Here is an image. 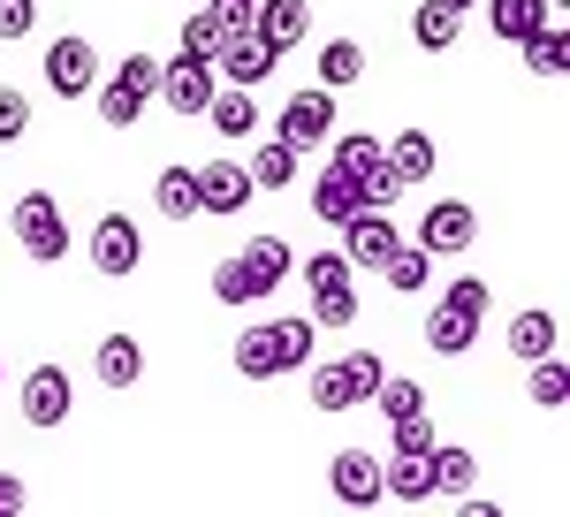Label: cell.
<instances>
[{"label": "cell", "instance_id": "cell-4", "mask_svg": "<svg viewBox=\"0 0 570 517\" xmlns=\"http://www.w3.org/2000/svg\"><path fill=\"white\" fill-rule=\"evenodd\" d=\"M8 228H16V244L39 258V266L69 258V221H61V206H53L46 191H23V198H16V214H8Z\"/></svg>", "mask_w": 570, "mask_h": 517}, {"label": "cell", "instance_id": "cell-41", "mask_svg": "<svg viewBox=\"0 0 570 517\" xmlns=\"http://www.w3.org/2000/svg\"><path fill=\"white\" fill-rule=\"evenodd\" d=\"M23 129H31V99H23L16 85H0V145H16Z\"/></svg>", "mask_w": 570, "mask_h": 517}, {"label": "cell", "instance_id": "cell-43", "mask_svg": "<svg viewBox=\"0 0 570 517\" xmlns=\"http://www.w3.org/2000/svg\"><path fill=\"white\" fill-rule=\"evenodd\" d=\"M23 503H31V495H23V479H16V472H0V517H16Z\"/></svg>", "mask_w": 570, "mask_h": 517}, {"label": "cell", "instance_id": "cell-39", "mask_svg": "<svg viewBox=\"0 0 570 517\" xmlns=\"http://www.w3.org/2000/svg\"><path fill=\"white\" fill-rule=\"evenodd\" d=\"M351 320H357V282H351V290L312 297V328H351Z\"/></svg>", "mask_w": 570, "mask_h": 517}, {"label": "cell", "instance_id": "cell-36", "mask_svg": "<svg viewBox=\"0 0 570 517\" xmlns=\"http://www.w3.org/2000/svg\"><path fill=\"white\" fill-rule=\"evenodd\" d=\"M145 107H153V99H137L130 85H99V123H107V129H137Z\"/></svg>", "mask_w": 570, "mask_h": 517}, {"label": "cell", "instance_id": "cell-22", "mask_svg": "<svg viewBox=\"0 0 570 517\" xmlns=\"http://www.w3.org/2000/svg\"><path fill=\"white\" fill-rule=\"evenodd\" d=\"M464 31V8H441V0H419V16H411V39L426 46V53H449Z\"/></svg>", "mask_w": 570, "mask_h": 517}, {"label": "cell", "instance_id": "cell-40", "mask_svg": "<svg viewBox=\"0 0 570 517\" xmlns=\"http://www.w3.org/2000/svg\"><path fill=\"white\" fill-rule=\"evenodd\" d=\"M115 85H130L137 99H153V91H160V61H153V53H122V69H115Z\"/></svg>", "mask_w": 570, "mask_h": 517}, {"label": "cell", "instance_id": "cell-9", "mask_svg": "<svg viewBox=\"0 0 570 517\" xmlns=\"http://www.w3.org/2000/svg\"><path fill=\"white\" fill-rule=\"evenodd\" d=\"M327 495H335L343 510H373V503H389V487H381V457L343 449V457L327 465Z\"/></svg>", "mask_w": 570, "mask_h": 517}, {"label": "cell", "instance_id": "cell-18", "mask_svg": "<svg viewBox=\"0 0 570 517\" xmlns=\"http://www.w3.org/2000/svg\"><path fill=\"white\" fill-rule=\"evenodd\" d=\"M518 53H525L532 77H563V69H570V31L548 16V23H532L525 39H518Z\"/></svg>", "mask_w": 570, "mask_h": 517}, {"label": "cell", "instance_id": "cell-37", "mask_svg": "<svg viewBox=\"0 0 570 517\" xmlns=\"http://www.w3.org/2000/svg\"><path fill=\"white\" fill-rule=\"evenodd\" d=\"M373 403H381V419H411V411H426V388H419V381H389V373H381Z\"/></svg>", "mask_w": 570, "mask_h": 517}, {"label": "cell", "instance_id": "cell-45", "mask_svg": "<svg viewBox=\"0 0 570 517\" xmlns=\"http://www.w3.org/2000/svg\"><path fill=\"white\" fill-rule=\"evenodd\" d=\"M548 8H563V0H548Z\"/></svg>", "mask_w": 570, "mask_h": 517}, {"label": "cell", "instance_id": "cell-10", "mask_svg": "<svg viewBox=\"0 0 570 517\" xmlns=\"http://www.w3.org/2000/svg\"><path fill=\"white\" fill-rule=\"evenodd\" d=\"M220 91L214 61H190V53H176V61H160V91L153 99H168L176 115H206V99Z\"/></svg>", "mask_w": 570, "mask_h": 517}, {"label": "cell", "instance_id": "cell-29", "mask_svg": "<svg viewBox=\"0 0 570 517\" xmlns=\"http://www.w3.org/2000/svg\"><path fill=\"white\" fill-rule=\"evenodd\" d=\"M357 77H365V46H357V39H335V46H320V85H327V91L357 85Z\"/></svg>", "mask_w": 570, "mask_h": 517}, {"label": "cell", "instance_id": "cell-25", "mask_svg": "<svg viewBox=\"0 0 570 517\" xmlns=\"http://www.w3.org/2000/svg\"><path fill=\"white\" fill-rule=\"evenodd\" d=\"M153 206H160L168 221H198V168H160Z\"/></svg>", "mask_w": 570, "mask_h": 517}, {"label": "cell", "instance_id": "cell-27", "mask_svg": "<svg viewBox=\"0 0 570 517\" xmlns=\"http://www.w3.org/2000/svg\"><path fill=\"white\" fill-rule=\"evenodd\" d=\"M381 487H389L395 503L419 510V503H434V465H426V457H395L389 472H381Z\"/></svg>", "mask_w": 570, "mask_h": 517}, {"label": "cell", "instance_id": "cell-14", "mask_svg": "<svg viewBox=\"0 0 570 517\" xmlns=\"http://www.w3.org/2000/svg\"><path fill=\"white\" fill-rule=\"evenodd\" d=\"M252 168H236V160H214V168H198V214H244L252 206Z\"/></svg>", "mask_w": 570, "mask_h": 517}, {"label": "cell", "instance_id": "cell-6", "mask_svg": "<svg viewBox=\"0 0 570 517\" xmlns=\"http://www.w3.org/2000/svg\"><path fill=\"white\" fill-rule=\"evenodd\" d=\"M274 61H282V53H274L252 23H244V31H220V46H214V77L220 85H266Z\"/></svg>", "mask_w": 570, "mask_h": 517}, {"label": "cell", "instance_id": "cell-21", "mask_svg": "<svg viewBox=\"0 0 570 517\" xmlns=\"http://www.w3.org/2000/svg\"><path fill=\"white\" fill-rule=\"evenodd\" d=\"M381 153H389V168L403 175V191H419V183L434 175V137H426V129H403L395 145H381Z\"/></svg>", "mask_w": 570, "mask_h": 517}, {"label": "cell", "instance_id": "cell-46", "mask_svg": "<svg viewBox=\"0 0 570 517\" xmlns=\"http://www.w3.org/2000/svg\"><path fill=\"white\" fill-rule=\"evenodd\" d=\"M0 373H8V365H0Z\"/></svg>", "mask_w": 570, "mask_h": 517}, {"label": "cell", "instance_id": "cell-13", "mask_svg": "<svg viewBox=\"0 0 570 517\" xmlns=\"http://www.w3.org/2000/svg\"><path fill=\"white\" fill-rule=\"evenodd\" d=\"M69 411H77V388H69V373H61V365H39V373L23 381V419H31L39 433H53Z\"/></svg>", "mask_w": 570, "mask_h": 517}, {"label": "cell", "instance_id": "cell-20", "mask_svg": "<svg viewBox=\"0 0 570 517\" xmlns=\"http://www.w3.org/2000/svg\"><path fill=\"white\" fill-rule=\"evenodd\" d=\"M556 335H563V320L532 304V312L510 320V358H525V365H532V358H556Z\"/></svg>", "mask_w": 570, "mask_h": 517}, {"label": "cell", "instance_id": "cell-16", "mask_svg": "<svg viewBox=\"0 0 570 517\" xmlns=\"http://www.w3.org/2000/svg\"><path fill=\"white\" fill-rule=\"evenodd\" d=\"M381 282H389L395 297H426V290H434V252H426V244H395V252L381 258Z\"/></svg>", "mask_w": 570, "mask_h": 517}, {"label": "cell", "instance_id": "cell-34", "mask_svg": "<svg viewBox=\"0 0 570 517\" xmlns=\"http://www.w3.org/2000/svg\"><path fill=\"white\" fill-rule=\"evenodd\" d=\"M525 396L540 403V411H563V403H570L563 365H556V358H532V381H525Z\"/></svg>", "mask_w": 570, "mask_h": 517}, {"label": "cell", "instance_id": "cell-15", "mask_svg": "<svg viewBox=\"0 0 570 517\" xmlns=\"http://www.w3.org/2000/svg\"><path fill=\"white\" fill-rule=\"evenodd\" d=\"M252 31H259L274 53H289V46L312 31V0H252Z\"/></svg>", "mask_w": 570, "mask_h": 517}, {"label": "cell", "instance_id": "cell-7", "mask_svg": "<svg viewBox=\"0 0 570 517\" xmlns=\"http://www.w3.org/2000/svg\"><path fill=\"white\" fill-rule=\"evenodd\" d=\"M327 129H335V91L312 85V91H289V107H282L274 137H282V145H297V153H312V145H320Z\"/></svg>", "mask_w": 570, "mask_h": 517}, {"label": "cell", "instance_id": "cell-33", "mask_svg": "<svg viewBox=\"0 0 570 517\" xmlns=\"http://www.w3.org/2000/svg\"><path fill=\"white\" fill-rule=\"evenodd\" d=\"M220 31H228V23H220L214 8H190V23H183V46H176V53H190V61H214Z\"/></svg>", "mask_w": 570, "mask_h": 517}, {"label": "cell", "instance_id": "cell-3", "mask_svg": "<svg viewBox=\"0 0 570 517\" xmlns=\"http://www.w3.org/2000/svg\"><path fill=\"white\" fill-rule=\"evenodd\" d=\"M381 350H343V358H327L320 373H312V411H357V403H373V388H381Z\"/></svg>", "mask_w": 570, "mask_h": 517}, {"label": "cell", "instance_id": "cell-35", "mask_svg": "<svg viewBox=\"0 0 570 517\" xmlns=\"http://www.w3.org/2000/svg\"><path fill=\"white\" fill-rule=\"evenodd\" d=\"M312 320H274V350H282V373H297V365H312Z\"/></svg>", "mask_w": 570, "mask_h": 517}, {"label": "cell", "instance_id": "cell-24", "mask_svg": "<svg viewBox=\"0 0 570 517\" xmlns=\"http://www.w3.org/2000/svg\"><path fill=\"white\" fill-rule=\"evenodd\" d=\"M426 465H434V495H472L480 487V457L472 449H426Z\"/></svg>", "mask_w": 570, "mask_h": 517}, {"label": "cell", "instance_id": "cell-2", "mask_svg": "<svg viewBox=\"0 0 570 517\" xmlns=\"http://www.w3.org/2000/svg\"><path fill=\"white\" fill-rule=\"evenodd\" d=\"M487 282L480 274H464V282H449L441 290V304L426 312V350H441V358H464V350L480 343V320H487Z\"/></svg>", "mask_w": 570, "mask_h": 517}, {"label": "cell", "instance_id": "cell-8", "mask_svg": "<svg viewBox=\"0 0 570 517\" xmlns=\"http://www.w3.org/2000/svg\"><path fill=\"white\" fill-rule=\"evenodd\" d=\"M39 69H46V91H53V99H85V91L99 85V53H91V39H53Z\"/></svg>", "mask_w": 570, "mask_h": 517}, {"label": "cell", "instance_id": "cell-28", "mask_svg": "<svg viewBox=\"0 0 570 517\" xmlns=\"http://www.w3.org/2000/svg\"><path fill=\"white\" fill-rule=\"evenodd\" d=\"M236 373H244V381H274V373H282L274 328H244V335H236Z\"/></svg>", "mask_w": 570, "mask_h": 517}, {"label": "cell", "instance_id": "cell-30", "mask_svg": "<svg viewBox=\"0 0 570 517\" xmlns=\"http://www.w3.org/2000/svg\"><path fill=\"white\" fill-rule=\"evenodd\" d=\"M297 160H305V153L274 137V145H259V160H252V183H259V191H289V183H297Z\"/></svg>", "mask_w": 570, "mask_h": 517}, {"label": "cell", "instance_id": "cell-5", "mask_svg": "<svg viewBox=\"0 0 570 517\" xmlns=\"http://www.w3.org/2000/svg\"><path fill=\"white\" fill-rule=\"evenodd\" d=\"M403 244V228L389 221V206H357L351 221H343V258H351L357 274H381V258Z\"/></svg>", "mask_w": 570, "mask_h": 517}, {"label": "cell", "instance_id": "cell-44", "mask_svg": "<svg viewBox=\"0 0 570 517\" xmlns=\"http://www.w3.org/2000/svg\"><path fill=\"white\" fill-rule=\"evenodd\" d=\"M441 8H480V0H441Z\"/></svg>", "mask_w": 570, "mask_h": 517}, {"label": "cell", "instance_id": "cell-1", "mask_svg": "<svg viewBox=\"0 0 570 517\" xmlns=\"http://www.w3.org/2000/svg\"><path fill=\"white\" fill-rule=\"evenodd\" d=\"M289 282V244L282 236H252L236 258H220L214 266V297L236 312V304H259V297H274Z\"/></svg>", "mask_w": 570, "mask_h": 517}, {"label": "cell", "instance_id": "cell-32", "mask_svg": "<svg viewBox=\"0 0 570 517\" xmlns=\"http://www.w3.org/2000/svg\"><path fill=\"white\" fill-rule=\"evenodd\" d=\"M373 160H381V137H373V129H343V137H335V160H327V168L365 175Z\"/></svg>", "mask_w": 570, "mask_h": 517}, {"label": "cell", "instance_id": "cell-23", "mask_svg": "<svg viewBox=\"0 0 570 517\" xmlns=\"http://www.w3.org/2000/svg\"><path fill=\"white\" fill-rule=\"evenodd\" d=\"M548 16H556V8H548V0H487V31H494V39H525L532 23H548Z\"/></svg>", "mask_w": 570, "mask_h": 517}, {"label": "cell", "instance_id": "cell-26", "mask_svg": "<svg viewBox=\"0 0 570 517\" xmlns=\"http://www.w3.org/2000/svg\"><path fill=\"white\" fill-rule=\"evenodd\" d=\"M312 214L327 221V228H343V221L357 214V183H351L343 168H327L320 183H312Z\"/></svg>", "mask_w": 570, "mask_h": 517}, {"label": "cell", "instance_id": "cell-42", "mask_svg": "<svg viewBox=\"0 0 570 517\" xmlns=\"http://www.w3.org/2000/svg\"><path fill=\"white\" fill-rule=\"evenodd\" d=\"M39 23V0H0V39H31Z\"/></svg>", "mask_w": 570, "mask_h": 517}, {"label": "cell", "instance_id": "cell-17", "mask_svg": "<svg viewBox=\"0 0 570 517\" xmlns=\"http://www.w3.org/2000/svg\"><path fill=\"white\" fill-rule=\"evenodd\" d=\"M206 123H214V137H252V129H259V99H252V85H220L214 99H206Z\"/></svg>", "mask_w": 570, "mask_h": 517}, {"label": "cell", "instance_id": "cell-12", "mask_svg": "<svg viewBox=\"0 0 570 517\" xmlns=\"http://www.w3.org/2000/svg\"><path fill=\"white\" fill-rule=\"evenodd\" d=\"M419 244L426 252H472L480 244V214L464 206V198H441V206H426V221H419Z\"/></svg>", "mask_w": 570, "mask_h": 517}, {"label": "cell", "instance_id": "cell-31", "mask_svg": "<svg viewBox=\"0 0 570 517\" xmlns=\"http://www.w3.org/2000/svg\"><path fill=\"white\" fill-rule=\"evenodd\" d=\"M351 282H357V266H351L343 252H312V258H305V290H312V297H327V290H351Z\"/></svg>", "mask_w": 570, "mask_h": 517}, {"label": "cell", "instance_id": "cell-19", "mask_svg": "<svg viewBox=\"0 0 570 517\" xmlns=\"http://www.w3.org/2000/svg\"><path fill=\"white\" fill-rule=\"evenodd\" d=\"M91 373H99L107 388H137L145 381V343H137V335H107L99 358H91Z\"/></svg>", "mask_w": 570, "mask_h": 517}, {"label": "cell", "instance_id": "cell-38", "mask_svg": "<svg viewBox=\"0 0 570 517\" xmlns=\"http://www.w3.org/2000/svg\"><path fill=\"white\" fill-rule=\"evenodd\" d=\"M389 449H395V457H426V449H434V419H426V411L389 419Z\"/></svg>", "mask_w": 570, "mask_h": 517}, {"label": "cell", "instance_id": "cell-11", "mask_svg": "<svg viewBox=\"0 0 570 517\" xmlns=\"http://www.w3.org/2000/svg\"><path fill=\"white\" fill-rule=\"evenodd\" d=\"M137 258H145L137 221L130 214H99V228H91V266H99L107 282H122V274H137Z\"/></svg>", "mask_w": 570, "mask_h": 517}]
</instances>
